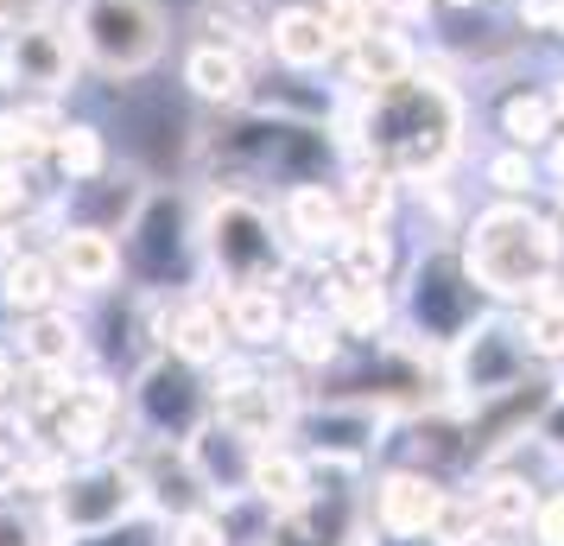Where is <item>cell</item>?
<instances>
[{
	"label": "cell",
	"instance_id": "cell-1",
	"mask_svg": "<svg viewBox=\"0 0 564 546\" xmlns=\"http://www.w3.org/2000/svg\"><path fill=\"white\" fill-rule=\"evenodd\" d=\"M457 96L432 77H393L375 89V103H368V121H361V140H368V153L381 159L387 172H412V179H425L437 172L444 159L457 153Z\"/></svg>",
	"mask_w": 564,
	"mask_h": 546
},
{
	"label": "cell",
	"instance_id": "cell-2",
	"mask_svg": "<svg viewBox=\"0 0 564 546\" xmlns=\"http://www.w3.org/2000/svg\"><path fill=\"white\" fill-rule=\"evenodd\" d=\"M463 267L495 299H545L558 267V229L527 204H495L469 223Z\"/></svg>",
	"mask_w": 564,
	"mask_h": 546
},
{
	"label": "cell",
	"instance_id": "cell-3",
	"mask_svg": "<svg viewBox=\"0 0 564 546\" xmlns=\"http://www.w3.org/2000/svg\"><path fill=\"white\" fill-rule=\"evenodd\" d=\"M209 153L229 165L235 179H280L285 191L299 184H324V165H330V140L317 128H299V121H241V128L216 133Z\"/></svg>",
	"mask_w": 564,
	"mask_h": 546
},
{
	"label": "cell",
	"instance_id": "cell-4",
	"mask_svg": "<svg viewBox=\"0 0 564 546\" xmlns=\"http://www.w3.org/2000/svg\"><path fill=\"white\" fill-rule=\"evenodd\" d=\"M77 45L108 77L147 71L165 45V13L153 0H83L77 7Z\"/></svg>",
	"mask_w": 564,
	"mask_h": 546
},
{
	"label": "cell",
	"instance_id": "cell-5",
	"mask_svg": "<svg viewBox=\"0 0 564 546\" xmlns=\"http://www.w3.org/2000/svg\"><path fill=\"white\" fill-rule=\"evenodd\" d=\"M204 242H209V260L223 267V280L235 287H273L280 280V235H273V216L248 197H223L209 204V223H204Z\"/></svg>",
	"mask_w": 564,
	"mask_h": 546
},
{
	"label": "cell",
	"instance_id": "cell-6",
	"mask_svg": "<svg viewBox=\"0 0 564 546\" xmlns=\"http://www.w3.org/2000/svg\"><path fill=\"white\" fill-rule=\"evenodd\" d=\"M406 312H412V324H419V338L444 343V350H451L463 331L482 324V287H476V274L463 267V255H425L419 260Z\"/></svg>",
	"mask_w": 564,
	"mask_h": 546
},
{
	"label": "cell",
	"instance_id": "cell-7",
	"mask_svg": "<svg viewBox=\"0 0 564 546\" xmlns=\"http://www.w3.org/2000/svg\"><path fill=\"white\" fill-rule=\"evenodd\" d=\"M140 502H147V490H140L133 464H89L77 477H64V490H52V521L64 540H83V534L121 527Z\"/></svg>",
	"mask_w": 564,
	"mask_h": 546
},
{
	"label": "cell",
	"instance_id": "cell-8",
	"mask_svg": "<svg viewBox=\"0 0 564 546\" xmlns=\"http://www.w3.org/2000/svg\"><path fill=\"white\" fill-rule=\"evenodd\" d=\"M527 363L533 350L520 338V324H501V318H482L476 331L451 343V375L469 400H501V394L527 388Z\"/></svg>",
	"mask_w": 564,
	"mask_h": 546
},
{
	"label": "cell",
	"instance_id": "cell-9",
	"mask_svg": "<svg viewBox=\"0 0 564 546\" xmlns=\"http://www.w3.org/2000/svg\"><path fill=\"white\" fill-rule=\"evenodd\" d=\"M133 400H140V419H147L153 432H165V439H178V445L191 439L209 419V407H216V394L197 382V363H184V356H159V363L140 375Z\"/></svg>",
	"mask_w": 564,
	"mask_h": 546
},
{
	"label": "cell",
	"instance_id": "cell-10",
	"mask_svg": "<svg viewBox=\"0 0 564 546\" xmlns=\"http://www.w3.org/2000/svg\"><path fill=\"white\" fill-rule=\"evenodd\" d=\"M444 495L451 490L437 483L432 470H387L375 483V527L387 540H425L437 508H444Z\"/></svg>",
	"mask_w": 564,
	"mask_h": 546
},
{
	"label": "cell",
	"instance_id": "cell-11",
	"mask_svg": "<svg viewBox=\"0 0 564 546\" xmlns=\"http://www.w3.org/2000/svg\"><path fill=\"white\" fill-rule=\"evenodd\" d=\"M248 495H260L273 515L305 508V502H311V458H305V451H285V445H254Z\"/></svg>",
	"mask_w": 564,
	"mask_h": 546
},
{
	"label": "cell",
	"instance_id": "cell-12",
	"mask_svg": "<svg viewBox=\"0 0 564 546\" xmlns=\"http://www.w3.org/2000/svg\"><path fill=\"white\" fill-rule=\"evenodd\" d=\"M115 274H121V248H115L108 229H64L57 235V280L102 292Z\"/></svg>",
	"mask_w": 564,
	"mask_h": 546
},
{
	"label": "cell",
	"instance_id": "cell-13",
	"mask_svg": "<svg viewBox=\"0 0 564 546\" xmlns=\"http://www.w3.org/2000/svg\"><path fill=\"white\" fill-rule=\"evenodd\" d=\"M336 52V26L330 13H305V7H285L280 20H273V57L292 64V71H311V64H324Z\"/></svg>",
	"mask_w": 564,
	"mask_h": 546
},
{
	"label": "cell",
	"instance_id": "cell-14",
	"mask_svg": "<svg viewBox=\"0 0 564 546\" xmlns=\"http://www.w3.org/2000/svg\"><path fill=\"white\" fill-rule=\"evenodd\" d=\"M539 508V490L527 477H508V470H495L476 483V515H482L488 534H513V527H527Z\"/></svg>",
	"mask_w": 564,
	"mask_h": 546
},
{
	"label": "cell",
	"instance_id": "cell-15",
	"mask_svg": "<svg viewBox=\"0 0 564 546\" xmlns=\"http://www.w3.org/2000/svg\"><path fill=\"white\" fill-rule=\"evenodd\" d=\"M184 83H191L204 103H235V96L248 89V71H241V57L223 52V45H197V52L184 57Z\"/></svg>",
	"mask_w": 564,
	"mask_h": 546
},
{
	"label": "cell",
	"instance_id": "cell-16",
	"mask_svg": "<svg viewBox=\"0 0 564 546\" xmlns=\"http://www.w3.org/2000/svg\"><path fill=\"white\" fill-rule=\"evenodd\" d=\"M0 292H7V306H13V312H26V318L52 312V299H57V267H52V260H39V255L13 260V267L0 274Z\"/></svg>",
	"mask_w": 564,
	"mask_h": 546
},
{
	"label": "cell",
	"instance_id": "cell-17",
	"mask_svg": "<svg viewBox=\"0 0 564 546\" xmlns=\"http://www.w3.org/2000/svg\"><path fill=\"white\" fill-rule=\"evenodd\" d=\"M285 223L299 242H336L343 235V204H336L324 184H299L292 204H285Z\"/></svg>",
	"mask_w": 564,
	"mask_h": 546
},
{
	"label": "cell",
	"instance_id": "cell-18",
	"mask_svg": "<svg viewBox=\"0 0 564 546\" xmlns=\"http://www.w3.org/2000/svg\"><path fill=\"white\" fill-rule=\"evenodd\" d=\"M229 331L248 343L280 338V299H273V287H235L229 292Z\"/></svg>",
	"mask_w": 564,
	"mask_h": 546
},
{
	"label": "cell",
	"instance_id": "cell-19",
	"mask_svg": "<svg viewBox=\"0 0 564 546\" xmlns=\"http://www.w3.org/2000/svg\"><path fill=\"white\" fill-rule=\"evenodd\" d=\"M7 71H20V77H32V83H64V45H57V32L26 26L20 45L7 52Z\"/></svg>",
	"mask_w": 564,
	"mask_h": 546
},
{
	"label": "cell",
	"instance_id": "cell-20",
	"mask_svg": "<svg viewBox=\"0 0 564 546\" xmlns=\"http://www.w3.org/2000/svg\"><path fill=\"white\" fill-rule=\"evenodd\" d=\"M216 350H223V318L209 312V306H184V312L172 318V356L204 363V356H216Z\"/></svg>",
	"mask_w": 564,
	"mask_h": 546
},
{
	"label": "cell",
	"instance_id": "cell-21",
	"mask_svg": "<svg viewBox=\"0 0 564 546\" xmlns=\"http://www.w3.org/2000/svg\"><path fill=\"white\" fill-rule=\"evenodd\" d=\"M387 318V299H381V280H361V274H343L336 287V331H375Z\"/></svg>",
	"mask_w": 564,
	"mask_h": 546
},
{
	"label": "cell",
	"instance_id": "cell-22",
	"mask_svg": "<svg viewBox=\"0 0 564 546\" xmlns=\"http://www.w3.org/2000/svg\"><path fill=\"white\" fill-rule=\"evenodd\" d=\"M26 356H32L39 368H57V363H70V356H77V331H70L64 318L39 312V318H32V331H26Z\"/></svg>",
	"mask_w": 564,
	"mask_h": 546
},
{
	"label": "cell",
	"instance_id": "cell-23",
	"mask_svg": "<svg viewBox=\"0 0 564 546\" xmlns=\"http://www.w3.org/2000/svg\"><path fill=\"white\" fill-rule=\"evenodd\" d=\"M501 128H508L513 147H533V140H545V128H552V103H539V96H513V103L501 108Z\"/></svg>",
	"mask_w": 564,
	"mask_h": 546
},
{
	"label": "cell",
	"instance_id": "cell-24",
	"mask_svg": "<svg viewBox=\"0 0 564 546\" xmlns=\"http://www.w3.org/2000/svg\"><path fill=\"white\" fill-rule=\"evenodd\" d=\"M343 260H349V274H361V280H381L387 274V235L381 229H343Z\"/></svg>",
	"mask_w": 564,
	"mask_h": 546
},
{
	"label": "cell",
	"instance_id": "cell-25",
	"mask_svg": "<svg viewBox=\"0 0 564 546\" xmlns=\"http://www.w3.org/2000/svg\"><path fill=\"white\" fill-rule=\"evenodd\" d=\"M52 153H57V165H64L70 179H89V172L102 165V147H96V133L89 128H64L52 140Z\"/></svg>",
	"mask_w": 564,
	"mask_h": 546
},
{
	"label": "cell",
	"instance_id": "cell-26",
	"mask_svg": "<svg viewBox=\"0 0 564 546\" xmlns=\"http://www.w3.org/2000/svg\"><path fill=\"white\" fill-rule=\"evenodd\" d=\"M165 546H229V527L209 508H191V515H172V540Z\"/></svg>",
	"mask_w": 564,
	"mask_h": 546
},
{
	"label": "cell",
	"instance_id": "cell-27",
	"mask_svg": "<svg viewBox=\"0 0 564 546\" xmlns=\"http://www.w3.org/2000/svg\"><path fill=\"white\" fill-rule=\"evenodd\" d=\"M292 350H299L305 363H330L336 356V318H299V324H292Z\"/></svg>",
	"mask_w": 564,
	"mask_h": 546
},
{
	"label": "cell",
	"instance_id": "cell-28",
	"mask_svg": "<svg viewBox=\"0 0 564 546\" xmlns=\"http://www.w3.org/2000/svg\"><path fill=\"white\" fill-rule=\"evenodd\" d=\"M533 540H539V546H564V490L539 495V508H533Z\"/></svg>",
	"mask_w": 564,
	"mask_h": 546
},
{
	"label": "cell",
	"instance_id": "cell-29",
	"mask_svg": "<svg viewBox=\"0 0 564 546\" xmlns=\"http://www.w3.org/2000/svg\"><path fill=\"white\" fill-rule=\"evenodd\" d=\"M0 546H45V521L20 515V508H0Z\"/></svg>",
	"mask_w": 564,
	"mask_h": 546
},
{
	"label": "cell",
	"instance_id": "cell-30",
	"mask_svg": "<svg viewBox=\"0 0 564 546\" xmlns=\"http://www.w3.org/2000/svg\"><path fill=\"white\" fill-rule=\"evenodd\" d=\"M52 13V0H0V26L7 32H26Z\"/></svg>",
	"mask_w": 564,
	"mask_h": 546
},
{
	"label": "cell",
	"instance_id": "cell-31",
	"mask_svg": "<svg viewBox=\"0 0 564 546\" xmlns=\"http://www.w3.org/2000/svg\"><path fill=\"white\" fill-rule=\"evenodd\" d=\"M539 439L552 445V451H564V394H552V407L539 419Z\"/></svg>",
	"mask_w": 564,
	"mask_h": 546
},
{
	"label": "cell",
	"instance_id": "cell-32",
	"mask_svg": "<svg viewBox=\"0 0 564 546\" xmlns=\"http://www.w3.org/2000/svg\"><path fill=\"white\" fill-rule=\"evenodd\" d=\"M495 184H501V191H527V184H533V165H527V159H501V165H495Z\"/></svg>",
	"mask_w": 564,
	"mask_h": 546
},
{
	"label": "cell",
	"instance_id": "cell-33",
	"mask_svg": "<svg viewBox=\"0 0 564 546\" xmlns=\"http://www.w3.org/2000/svg\"><path fill=\"white\" fill-rule=\"evenodd\" d=\"M7 52H13V32L0 26V71H7Z\"/></svg>",
	"mask_w": 564,
	"mask_h": 546
},
{
	"label": "cell",
	"instance_id": "cell-34",
	"mask_svg": "<svg viewBox=\"0 0 564 546\" xmlns=\"http://www.w3.org/2000/svg\"><path fill=\"white\" fill-rule=\"evenodd\" d=\"M552 108H558V115H564V89H558V103H552Z\"/></svg>",
	"mask_w": 564,
	"mask_h": 546
},
{
	"label": "cell",
	"instance_id": "cell-35",
	"mask_svg": "<svg viewBox=\"0 0 564 546\" xmlns=\"http://www.w3.org/2000/svg\"><path fill=\"white\" fill-rule=\"evenodd\" d=\"M558 299H564V292H558Z\"/></svg>",
	"mask_w": 564,
	"mask_h": 546
}]
</instances>
